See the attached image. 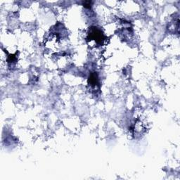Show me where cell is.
<instances>
[{
    "label": "cell",
    "instance_id": "obj_1",
    "mask_svg": "<svg viewBox=\"0 0 180 180\" xmlns=\"http://www.w3.org/2000/svg\"><path fill=\"white\" fill-rule=\"evenodd\" d=\"M91 35H92V38L96 40V42H101L104 40V35L100 30L98 29H94L92 32Z\"/></svg>",
    "mask_w": 180,
    "mask_h": 180
},
{
    "label": "cell",
    "instance_id": "obj_2",
    "mask_svg": "<svg viewBox=\"0 0 180 180\" xmlns=\"http://www.w3.org/2000/svg\"><path fill=\"white\" fill-rule=\"evenodd\" d=\"M97 81H98V78H97L96 74L92 73V74L90 76V78H89V83H90L91 85L94 86L97 84Z\"/></svg>",
    "mask_w": 180,
    "mask_h": 180
}]
</instances>
